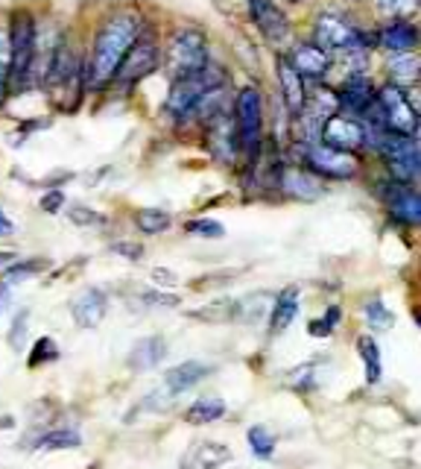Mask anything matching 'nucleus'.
<instances>
[{"instance_id": "1", "label": "nucleus", "mask_w": 421, "mask_h": 469, "mask_svg": "<svg viewBox=\"0 0 421 469\" xmlns=\"http://www.w3.org/2000/svg\"><path fill=\"white\" fill-rule=\"evenodd\" d=\"M149 18L138 6H115L97 21L94 36L88 41V59H86V82L88 94L111 91V82L118 77V68L123 65L126 53L135 47V41L144 36Z\"/></svg>"}, {"instance_id": "2", "label": "nucleus", "mask_w": 421, "mask_h": 469, "mask_svg": "<svg viewBox=\"0 0 421 469\" xmlns=\"http://www.w3.org/2000/svg\"><path fill=\"white\" fill-rule=\"evenodd\" d=\"M302 33L311 36L322 50L340 57L345 50H372L377 53L375 18L366 9L351 6L345 0H322L307 12Z\"/></svg>"}, {"instance_id": "3", "label": "nucleus", "mask_w": 421, "mask_h": 469, "mask_svg": "<svg viewBox=\"0 0 421 469\" xmlns=\"http://www.w3.org/2000/svg\"><path fill=\"white\" fill-rule=\"evenodd\" d=\"M231 115L243 150V171L255 168L270 144V91H263L258 79H246L234 89Z\"/></svg>"}, {"instance_id": "4", "label": "nucleus", "mask_w": 421, "mask_h": 469, "mask_svg": "<svg viewBox=\"0 0 421 469\" xmlns=\"http://www.w3.org/2000/svg\"><path fill=\"white\" fill-rule=\"evenodd\" d=\"M86 59L88 50L77 47V41L67 33L59 36L56 41V50L47 62V74H45V86L53 103L62 109V112H77L82 98L88 94V82H86Z\"/></svg>"}, {"instance_id": "5", "label": "nucleus", "mask_w": 421, "mask_h": 469, "mask_svg": "<svg viewBox=\"0 0 421 469\" xmlns=\"http://www.w3.org/2000/svg\"><path fill=\"white\" fill-rule=\"evenodd\" d=\"M222 86H231V74L220 59H214L205 71L170 82L167 98L161 103V115L167 118V123H170L173 130H190V120H193V112H196V106H200V100L208 91L222 89Z\"/></svg>"}, {"instance_id": "6", "label": "nucleus", "mask_w": 421, "mask_h": 469, "mask_svg": "<svg viewBox=\"0 0 421 469\" xmlns=\"http://www.w3.org/2000/svg\"><path fill=\"white\" fill-rule=\"evenodd\" d=\"M287 159L302 164L311 173H316L319 179H325L328 185L336 182H357L369 173V159L357 156V153H345V150H336L328 144H299L293 141L287 150Z\"/></svg>"}, {"instance_id": "7", "label": "nucleus", "mask_w": 421, "mask_h": 469, "mask_svg": "<svg viewBox=\"0 0 421 469\" xmlns=\"http://www.w3.org/2000/svg\"><path fill=\"white\" fill-rule=\"evenodd\" d=\"M210 62V38L200 24H179L164 36V74L170 82L200 74Z\"/></svg>"}, {"instance_id": "8", "label": "nucleus", "mask_w": 421, "mask_h": 469, "mask_svg": "<svg viewBox=\"0 0 421 469\" xmlns=\"http://www.w3.org/2000/svg\"><path fill=\"white\" fill-rule=\"evenodd\" d=\"M363 182L369 185L375 200L381 203L389 224H395L401 229H421V185L398 182V179L386 176L372 162H369V173L363 176Z\"/></svg>"}, {"instance_id": "9", "label": "nucleus", "mask_w": 421, "mask_h": 469, "mask_svg": "<svg viewBox=\"0 0 421 469\" xmlns=\"http://www.w3.org/2000/svg\"><path fill=\"white\" fill-rule=\"evenodd\" d=\"M12 38V91H26L38 86L36 65H38V24L33 12L18 9L9 21Z\"/></svg>"}, {"instance_id": "10", "label": "nucleus", "mask_w": 421, "mask_h": 469, "mask_svg": "<svg viewBox=\"0 0 421 469\" xmlns=\"http://www.w3.org/2000/svg\"><path fill=\"white\" fill-rule=\"evenodd\" d=\"M159 71H164V38L156 26L149 24L144 36L135 41V47L126 53L123 65L118 68V77L111 82V91L129 94L147 77H156Z\"/></svg>"}, {"instance_id": "11", "label": "nucleus", "mask_w": 421, "mask_h": 469, "mask_svg": "<svg viewBox=\"0 0 421 469\" xmlns=\"http://www.w3.org/2000/svg\"><path fill=\"white\" fill-rule=\"evenodd\" d=\"M243 6L252 30L258 33L263 47H270V53H281L302 33L293 12L281 0H243Z\"/></svg>"}, {"instance_id": "12", "label": "nucleus", "mask_w": 421, "mask_h": 469, "mask_svg": "<svg viewBox=\"0 0 421 469\" xmlns=\"http://www.w3.org/2000/svg\"><path fill=\"white\" fill-rule=\"evenodd\" d=\"M369 123L381 127L392 135H410L418 138L421 130V115L413 103V94L410 89H401L395 82H386L381 79V89H377V103H375V112L369 118Z\"/></svg>"}, {"instance_id": "13", "label": "nucleus", "mask_w": 421, "mask_h": 469, "mask_svg": "<svg viewBox=\"0 0 421 469\" xmlns=\"http://www.w3.org/2000/svg\"><path fill=\"white\" fill-rule=\"evenodd\" d=\"M200 135H202L205 153L217 164H222V168H229V171H237V173L243 171V150H241V138H237L231 109L220 112L217 118H210Z\"/></svg>"}, {"instance_id": "14", "label": "nucleus", "mask_w": 421, "mask_h": 469, "mask_svg": "<svg viewBox=\"0 0 421 469\" xmlns=\"http://www.w3.org/2000/svg\"><path fill=\"white\" fill-rule=\"evenodd\" d=\"M334 89H336V103H340V112L369 120L372 112H375V103H377L381 77H377V71L348 74L343 79H336Z\"/></svg>"}, {"instance_id": "15", "label": "nucleus", "mask_w": 421, "mask_h": 469, "mask_svg": "<svg viewBox=\"0 0 421 469\" xmlns=\"http://www.w3.org/2000/svg\"><path fill=\"white\" fill-rule=\"evenodd\" d=\"M290 59V65L307 79V86H319V82H331L334 74V57L322 50L311 36L299 33L290 45L281 50Z\"/></svg>"}, {"instance_id": "16", "label": "nucleus", "mask_w": 421, "mask_h": 469, "mask_svg": "<svg viewBox=\"0 0 421 469\" xmlns=\"http://www.w3.org/2000/svg\"><path fill=\"white\" fill-rule=\"evenodd\" d=\"M369 135H372L369 120L336 112L325 120L319 141L328 147H336V150H345V153H357V156L369 159Z\"/></svg>"}, {"instance_id": "17", "label": "nucleus", "mask_w": 421, "mask_h": 469, "mask_svg": "<svg viewBox=\"0 0 421 469\" xmlns=\"http://www.w3.org/2000/svg\"><path fill=\"white\" fill-rule=\"evenodd\" d=\"M272 57V79H275V98L284 103V109L293 115L296 120L304 106H307V94H311V86H307V79L296 71V68L290 65V59L284 53H270Z\"/></svg>"}, {"instance_id": "18", "label": "nucleus", "mask_w": 421, "mask_h": 469, "mask_svg": "<svg viewBox=\"0 0 421 469\" xmlns=\"http://www.w3.org/2000/svg\"><path fill=\"white\" fill-rule=\"evenodd\" d=\"M278 194L284 200H293V203H319L331 194V185L307 168H302V164L287 159L284 171H281Z\"/></svg>"}, {"instance_id": "19", "label": "nucleus", "mask_w": 421, "mask_h": 469, "mask_svg": "<svg viewBox=\"0 0 421 469\" xmlns=\"http://www.w3.org/2000/svg\"><path fill=\"white\" fill-rule=\"evenodd\" d=\"M375 33H377V57L421 50V18L375 21Z\"/></svg>"}, {"instance_id": "20", "label": "nucleus", "mask_w": 421, "mask_h": 469, "mask_svg": "<svg viewBox=\"0 0 421 469\" xmlns=\"http://www.w3.org/2000/svg\"><path fill=\"white\" fill-rule=\"evenodd\" d=\"M377 77L386 82H395L401 89H410V91L418 89L421 86V50L377 57Z\"/></svg>"}, {"instance_id": "21", "label": "nucleus", "mask_w": 421, "mask_h": 469, "mask_svg": "<svg viewBox=\"0 0 421 469\" xmlns=\"http://www.w3.org/2000/svg\"><path fill=\"white\" fill-rule=\"evenodd\" d=\"M231 461V449L214 443V440H196L190 449L181 454V469H220Z\"/></svg>"}, {"instance_id": "22", "label": "nucleus", "mask_w": 421, "mask_h": 469, "mask_svg": "<svg viewBox=\"0 0 421 469\" xmlns=\"http://www.w3.org/2000/svg\"><path fill=\"white\" fill-rule=\"evenodd\" d=\"M106 311H108V297L103 287H88V291H82L74 302H70V314H74L77 326H82V328L100 326Z\"/></svg>"}, {"instance_id": "23", "label": "nucleus", "mask_w": 421, "mask_h": 469, "mask_svg": "<svg viewBox=\"0 0 421 469\" xmlns=\"http://www.w3.org/2000/svg\"><path fill=\"white\" fill-rule=\"evenodd\" d=\"M299 317V287L290 285L284 287L275 299H272V311H270V335H281L293 326V320Z\"/></svg>"}, {"instance_id": "24", "label": "nucleus", "mask_w": 421, "mask_h": 469, "mask_svg": "<svg viewBox=\"0 0 421 469\" xmlns=\"http://www.w3.org/2000/svg\"><path fill=\"white\" fill-rule=\"evenodd\" d=\"M208 372H210V367L202 364V361H185V364L170 367V370L164 372V384H167V391H170L173 396H179V393L196 388V384H200L208 376Z\"/></svg>"}, {"instance_id": "25", "label": "nucleus", "mask_w": 421, "mask_h": 469, "mask_svg": "<svg viewBox=\"0 0 421 469\" xmlns=\"http://www.w3.org/2000/svg\"><path fill=\"white\" fill-rule=\"evenodd\" d=\"M164 355H167V343L164 338L159 335H152V338H144V340H138L135 343V349L129 352V367L135 372H147L152 367H159L164 361Z\"/></svg>"}, {"instance_id": "26", "label": "nucleus", "mask_w": 421, "mask_h": 469, "mask_svg": "<svg viewBox=\"0 0 421 469\" xmlns=\"http://www.w3.org/2000/svg\"><path fill=\"white\" fill-rule=\"evenodd\" d=\"M366 12L375 21L421 18V0H372Z\"/></svg>"}, {"instance_id": "27", "label": "nucleus", "mask_w": 421, "mask_h": 469, "mask_svg": "<svg viewBox=\"0 0 421 469\" xmlns=\"http://www.w3.org/2000/svg\"><path fill=\"white\" fill-rule=\"evenodd\" d=\"M222 417H226V402H222V399H217V396L196 399V402L185 413V420L193 422V425H208V422H217Z\"/></svg>"}, {"instance_id": "28", "label": "nucleus", "mask_w": 421, "mask_h": 469, "mask_svg": "<svg viewBox=\"0 0 421 469\" xmlns=\"http://www.w3.org/2000/svg\"><path fill=\"white\" fill-rule=\"evenodd\" d=\"M135 226L144 234H161L173 226V214L164 209H156V205H147V209L135 212Z\"/></svg>"}, {"instance_id": "29", "label": "nucleus", "mask_w": 421, "mask_h": 469, "mask_svg": "<svg viewBox=\"0 0 421 469\" xmlns=\"http://www.w3.org/2000/svg\"><path fill=\"white\" fill-rule=\"evenodd\" d=\"M190 317L205 323H231L237 320V299H214L210 306L190 311Z\"/></svg>"}, {"instance_id": "30", "label": "nucleus", "mask_w": 421, "mask_h": 469, "mask_svg": "<svg viewBox=\"0 0 421 469\" xmlns=\"http://www.w3.org/2000/svg\"><path fill=\"white\" fill-rule=\"evenodd\" d=\"M357 355H360L363 367H366V381L369 384L381 381V349H377V343L369 335L357 338Z\"/></svg>"}, {"instance_id": "31", "label": "nucleus", "mask_w": 421, "mask_h": 469, "mask_svg": "<svg viewBox=\"0 0 421 469\" xmlns=\"http://www.w3.org/2000/svg\"><path fill=\"white\" fill-rule=\"evenodd\" d=\"M12 91V38L6 26H0V106Z\"/></svg>"}, {"instance_id": "32", "label": "nucleus", "mask_w": 421, "mask_h": 469, "mask_svg": "<svg viewBox=\"0 0 421 469\" xmlns=\"http://www.w3.org/2000/svg\"><path fill=\"white\" fill-rule=\"evenodd\" d=\"M36 446L45 449V452H53V449H77V446H82V437L74 429H53V432L41 434L36 440Z\"/></svg>"}, {"instance_id": "33", "label": "nucleus", "mask_w": 421, "mask_h": 469, "mask_svg": "<svg viewBox=\"0 0 421 469\" xmlns=\"http://www.w3.org/2000/svg\"><path fill=\"white\" fill-rule=\"evenodd\" d=\"M266 306H270V297H266V294H249L243 299H237V320H241V323L263 320Z\"/></svg>"}, {"instance_id": "34", "label": "nucleus", "mask_w": 421, "mask_h": 469, "mask_svg": "<svg viewBox=\"0 0 421 469\" xmlns=\"http://www.w3.org/2000/svg\"><path fill=\"white\" fill-rule=\"evenodd\" d=\"M363 314H366V326L372 332H389V328L395 326V314L384 306V299H369Z\"/></svg>"}, {"instance_id": "35", "label": "nucleus", "mask_w": 421, "mask_h": 469, "mask_svg": "<svg viewBox=\"0 0 421 469\" xmlns=\"http://www.w3.org/2000/svg\"><path fill=\"white\" fill-rule=\"evenodd\" d=\"M343 320V308L340 306H328V311L316 317V320L307 323V335H313V338H328L336 326H340Z\"/></svg>"}, {"instance_id": "36", "label": "nucleus", "mask_w": 421, "mask_h": 469, "mask_svg": "<svg viewBox=\"0 0 421 469\" xmlns=\"http://www.w3.org/2000/svg\"><path fill=\"white\" fill-rule=\"evenodd\" d=\"M56 358H59V347H56V340L53 338H38L33 343V352H30V358H26V364H30V370H38L45 364H53Z\"/></svg>"}, {"instance_id": "37", "label": "nucleus", "mask_w": 421, "mask_h": 469, "mask_svg": "<svg viewBox=\"0 0 421 469\" xmlns=\"http://www.w3.org/2000/svg\"><path fill=\"white\" fill-rule=\"evenodd\" d=\"M67 220L74 226H82V229H100L106 226V214H100L97 209H88V205H70L67 209Z\"/></svg>"}, {"instance_id": "38", "label": "nucleus", "mask_w": 421, "mask_h": 469, "mask_svg": "<svg viewBox=\"0 0 421 469\" xmlns=\"http://www.w3.org/2000/svg\"><path fill=\"white\" fill-rule=\"evenodd\" d=\"M249 446L258 458H272L275 452V434L266 425H252L249 429Z\"/></svg>"}, {"instance_id": "39", "label": "nucleus", "mask_w": 421, "mask_h": 469, "mask_svg": "<svg viewBox=\"0 0 421 469\" xmlns=\"http://www.w3.org/2000/svg\"><path fill=\"white\" fill-rule=\"evenodd\" d=\"M47 267V261L41 258H30V261H15L12 267H6L4 273V282L15 285V282H24V279H33V276H38L41 270Z\"/></svg>"}, {"instance_id": "40", "label": "nucleus", "mask_w": 421, "mask_h": 469, "mask_svg": "<svg viewBox=\"0 0 421 469\" xmlns=\"http://www.w3.org/2000/svg\"><path fill=\"white\" fill-rule=\"evenodd\" d=\"M185 232L188 234H196V238H222V234H226V226L220 224V220H214V217H193V220H188L185 224Z\"/></svg>"}, {"instance_id": "41", "label": "nucleus", "mask_w": 421, "mask_h": 469, "mask_svg": "<svg viewBox=\"0 0 421 469\" xmlns=\"http://www.w3.org/2000/svg\"><path fill=\"white\" fill-rule=\"evenodd\" d=\"M287 381H290V388H293V391H299V393L313 391V381H316V364H313V361L299 364L293 372H287Z\"/></svg>"}, {"instance_id": "42", "label": "nucleus", "mask_w": 421, "mask_h": 469, "mask_svg": "<svg viewBox=\"0 0 421 469\" xmlns=\"http://www.w3.org/2000/svg\"><path fill=\"white\" fill-rule=\"evenodd\" d=\"M140 306H149V308H176L179 306V297L170 294H161V291H144L138 297Z\"/></svg>"}, {"instance_id": "43", "label": "nucleus", "mask_w": 421, "mask_h": 469, "mask_svg": "<svg viewBox=\"0 0 421 469\" xmlns=\"http://www.w3.org/2000/svg\"><path fill=\"white\" fill-rule=\"evenodd\" d=\"M111 253L129 258V261H140V258H144V246L135 244V241H115V244H111Z\"/></svg>"}, {"instance_id": "44", "label": "nucleus", "mask_w": 421, "mask_h": 469, "mask_svg": "<svg viewBox=\"0 0 421 469\" xmlns=\"http://www.w3.org/2000/svg\"><path fill=\"white\" fill-rule=\"evenodd\" d=\"M26 317H30V311H21V314L15 317V323H12V332H9V343H12V349H21L24 335H26Z\"/></svg>"}, {"instance_id": "45", "label": "nucleus", "mask_w": 421, "mask_h": 469, "mask_svg": "<svg viewBox=\"0 0 421 469\" xmlns=\"http://www.w3.org/2000/svg\"><path fill=\"white\" fill-rule=\"evenodd\" d=\"M41 209H45L47 214H56V212H62V205H65V191H59V188H53V191H47L45 197H41Z\"/></svg>"}, {"instance_id": "46", "label": "nucleus", "mask_w": 421, "mask_h": 469, "mask_svg": "<svg viewBox=\"0 0 421 469\" xmlns=\"http://www.w3.org/2000/svg\"><path fill=\"white\" fill-rule=\"evenodd\" d=\"M149 276H152V282H159V285H170V287L179 282V276H176L173 270H167V267H156Z\"/></svg>"}, {"instance_id": "47", "label": "nucleus", "mask_w": 421, "mask_h": 469, "mask_svg": "<svg viewBox=\"0 0 421 469\" xmlns=\"http://www.w3.org/2000/svg\"><path fill=\"white\" fill-rule=\"evenodd\" d=\"M9 306H12V287H9V282L0 279V311L9 308Z\"/></svg>"}, {"instance_id": "48", "label": "nucleus", "mask_w": 421, "mask_h": 469, "mask_svg": "<svg viewBox=\"0 0 421 469\" xmlns=\"http://www.w3.org/2000/svg\"><path fill=\"white\" fill-rule=\"evenodd\" d=\"M15 232V224H12V220L6 217V212L0 209V234H12Z\"/></svg>"}, {"instance_id": "49", "label": "nucleus", "mask_w": 421, "mask_h": 469, "mask_svg": "<svg viewBox=\"0 0 421 469\" xmlns=\"http://www.w3.org/2000/svg\"><path fill=\"white\" fill-rule=\"evenodd\" d=\"M18 261V255L15 253H0V270H6V267H12Z\"/></svg>"}, {"instance_id": "50", "label": "nucleus", "mask_w": 421, "mask_h": 469, "mask_svg": "<svg viewBox=\"0 0 421 469\" xmlns=\"http://www.w3.org/2000/svg\"><path fill=\"white\" fill-rule=\"evenodd\" d=\"M281 4H284L287 9H299V6H307V4H311V0H281Z\"/></svg>"}, {"instance_id": "51", "label": "nucleus", "mask_w": 421, "mask_h": 469, "mask_svg": "<svg viewBox=\"0 0 421 469\" xmlns=\"http://www.w3.org/2000/svg\"><path fill=\"white\" fill-rule=\"evenodd\" d=\"M410 94H413V103H416V109H418V115H421V86H418V89H413Z\"/></svg>"}, {"instance_id": "52", "label": "nucleus", "mask_w": 421, "mask_h": 469, "mask_svg": "<svg viewBox=\"0 0 421 469\" xmlns=\"http://www.w3.org/2000/svg\"><path fill=\"white\" fill-rule=\"evenodd\" d=\"M345 4H351V6H360V9H366L372 0H345Z\"/></svg>"}, {"instance_id": "53", "label": "nucleus", "mask_w": 421, "mask_h": 469, "mask_svg": "<svg viewBox=\"0 0 421 469\" xmlns=\"http://www.w3.org/2000/svg\"><path fill=\"white\" fill-rule=\"evenodd\" d=\"M418 138H421V130H418Z\"/></svg>"}]
</instances>
